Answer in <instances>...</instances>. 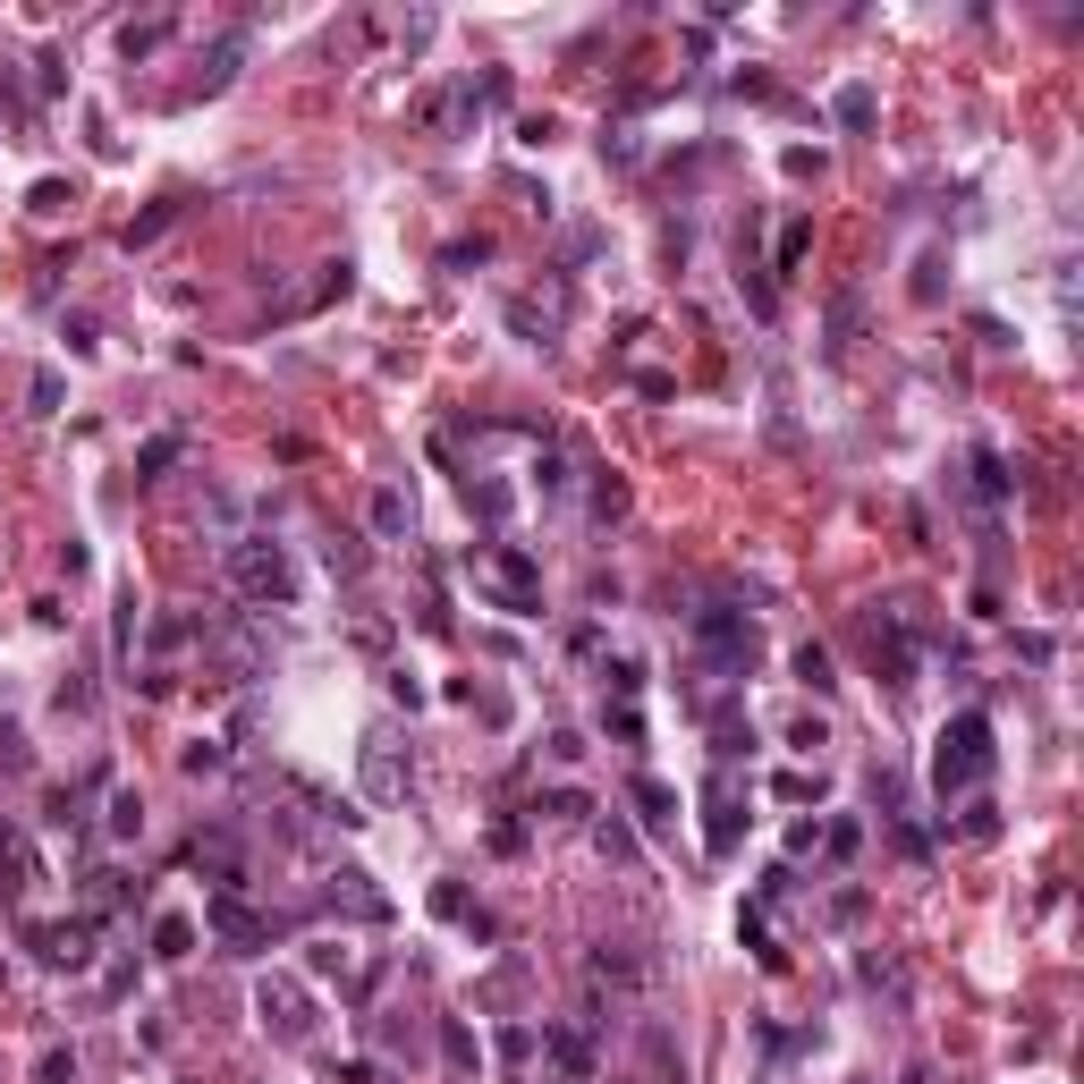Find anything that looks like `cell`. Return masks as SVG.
Instances as JSON below:
<instances>
[{"instance_id":"13","label":"cell","mask_w":1084,"mask_h":1084,"mask_svg":"<svg viewBox=\"0 0 1084 1084\" xmlns=\"http://www.w3.org/2000/svg\"><path fill=\"white\" fill-rule=\"evenodd\" d=\"M627 796H636V814H644L652 830H670V822H678V788H661V780H636Z\"/></svg>"},{"instance_id":"31","label":"cell","mask_w":1084,"mask_h":1084,"mask_svg":"<svg viewBox=\"0 0 1084 1084\" xmlns=\"http://www.w3.org/2000/svg\"><path fill=\"white\" fill-rule=\"evenodd\" d=\"M593 839H602V856H610V865H636V839H627V822H602Z\"/></svg>"},{"instance_id":"36","label":"cell","mask_w":1084,"mask_h":1084,"mask_svg":"<svg viewBox=\"0 0 1084 1084\" xmlns=\"http://www.w3.org/2000/svg\"><path fill=\"white\" fill-rule=\"evenodd\" d=\"M313 974H348V940H313Z\"/></svg>"},{"instance_id":"14","label":"cell","mask_w":1084,"mask_h":1084,"mask_svg":"<svg viewBox=\"0 0 1084 1084\" xmlns=\"http://www.w3.org/2000/svg\"><path fill=\"white\" fill-rule=\"evenodd\" d=\"M441 1060L458 1067V1076H466V1067H475V1060H483V1042H475V1034H466L458 1016H441Z\"/></svg>"},{"instance_id":"28","label":"cell","mask_w":1084,"mask_h":1084,"mask_svg":"<svg viewBox=\"0 0 1084 1084\" xmlns=\"http://www.w3.org/2000/svg\"><path fill=\"white\" fill-rule=\"evenodd\" d=\"M593 517H602V526H610V517H627V483H619V475L593 483Z\"/></svg>"},{"instance_id":"34","label":"cell","mask_w":1084,"mask_h":1084,"mask_svg":"<svg viewBox=\"0 0 1084 1084\" xmlns=\"http://www.w3.org/2000/svg\"><path fill=\"white\" fill-rule=\"evenodd\" d=\"M822 847H830V856H856V847H865V822H830V830H822Z\"/></svg>"},{"instance_id":"19","label":"cell","mask_w":1084,"mask_h":1084,"mask_svg":"<svg viewBox=\"0 0 1084 1084\" xmlns=\"http://www.w3.org/2000/svg\"><path fill=\"white\" fill-rule=\"evenodd\" d=\"M856 322H865V297L847 289V297H839V306H830V357H839L847 339H856Z\"/></svg>"},{"instance_id":"35","label":"cell","mask_w":1084,"mask_h":1084,"mask_svg":"<svg viewBox=\"0 0 1084 1084\" xmlns=\"http://www.w3.org/2000/svg\"><path fill=\"white\" fill-rule=\"evenodd\" d=\"M178 763H187V772H220V763H229V746H213V737H195V746L178 754Z\"/></svg>"},{"instance_id":"12","label":"cell","mask_w":1084,"mask_h":1084,"mask_svg":"<svg viewBox=\"0 0 1084 1084\" xmlns=\"http://www.w3.org/2000/svg\"><path fill=\"white\" fill-rule=\"evenodd\" d=\"M364 517H373V534H382V543H407V526H415V508H407V492H399V483H382Z\"/></svg>"},{"instance_id":"32","label":"cell","mask_w":1084,"mask_h":1084,"mask_svg":"<svg viewBox=\"0 0 1084 1084\" xmlns=\"http://www.w3.org/2000/svg\"><path fill=\"white\" fill-rule=\"evenodd\" d=\"M433 916H441V923H466L475 907H466V890H458V881H441V890H433Z\"/></svg>"},{"instance_id":"17","label":"cell","mask_w":1084,"mask_h":1084,"mask_svg":"<svg viewBox=\"0 0 1084 1084\" xmlns=\"http://www.w3.org/2000/svg\"><path fill=\"white\" fill-rule=\"evenodd\" d=\"M136 830H145V796L120 788V796H111V839H136Z\"/></svg>"},{"instance_id":"11","label":"cell","mask_w":1084,"mask_h":1084,"mask_svg":"<svg viewBox=\"0 0 1084 1084\" xmlns=\"http://www.w3.org/2000/svg\"><path fill=\"white\" fill-rule=\"evenodd\" d=\"M534 1042H543V1051L559 1060V1076H577V1084L593 1076V1067H602V1060H593V1042H585L577 1025H559V1016H543V1034H534Z\"/></svg>"},{"instance_id":"23","label":"cell","mask_w":1084,"mask_h":1084,"mask_svg":"<svg viewBox=\"0 0 1084 1084\" xmlns=\"http://www.w3.org/2000/svg\"><path fill=\"white\" fill-rule=\"evenodd\" d=\"M974 492H983V500H1009V466L991 458V450H974Z\"/></svg>"},{"instance_id":"15","label":"cell","mask_w":1084,"mask_h":1084,"mask_svg":"<svg viewBox=\"0 0 1084 1084\" xmlns=\"http://www.w3.org/2000/svg\"><path fill=\"white\" fill-rule=\"evenodd\" d=\"M178 458H187V441H178V433H153L145 450H136V475H169Z\"/></svg>"},{"instance_id":"22","label":"cell","mask_w":1084,"mask_h":1084,"mask_svg":"<svg viewBox=\"0 0 1084 1084\" xmlns=\"http://www.w3.org/2000/svg\"><path fill=\"white\" fill-rule=\"evenodd\" d=\"M830 111H839V127H873V85H839Z\"/></svg>"},{"instance_id":"5","label":"cell","mask_w":1084,"mask_h":1084,"mask_svg":"<svg viewBox=\"0 0 1084 1084\" xmlns=\"http://www.w3.org/2000/svg\"><path fill=\"white\" fill-rule=\"evenodd\" d=\"M492 602L500 610H517V619H543V568H534L526 551H517V543H500V551H492Z\"/></svg>"},{"instance_id":"1","label":"cell","mask_w":1084,"mask_h":1084,"mask_svg":"<svg viewBox=\"0 0 1084 1084\" xmlns=\"http://www.w3.org/2000/svg\"><path fill=\"white\" fill-rule=\"evenodd\" d=\"M991 712H958V721H940V746H932V788L958 796L974 780H991Z\"/></svg>"},{"instance_id":"21","label":"cell","mask_w":1084,"mask_h":1084,"mask_svg":"<svg viewBox=\"0 0 1084 1084\" xmlns=\"http://www.w3.org/2000/svg\"><path fill=\"white\" fill-rule=\"evenodd\" d=\"M153 949H162V958H187V949H195V923L187 916H162V923H153Z\"/></svg>"},{"instance_id":"16","label":"cell","mask_w":1084,"mask_h":1084,"mask_svg":"<svg viewBox=\"0 0 1084 1084\" xmlns=\"http://www.w3.org/2000/svg\"><path fill=\"white\" fill-rule=\"evenodd\" d=\"M534 814H543V822H585V814H593V796H585V788H551Z\"/></svg>"},{"instance_id":"10","label":"cell","mask_w":1084,"mask_h":1084,"mask_svg":"<svg viewBox=\"0 0 1084 1084\" xmlns=\"http://www.w3.org/2000/svg\"><path fill=\"white\" fill-rule=\"evenodd\" d=\"M364 796L373 805H399L407 796V763L390 754V737H364Z\"/></svg>"},{"instance_id":"37","label":"cell","mask_w":1084,"mask_h":1084,"mask_svg":"<svg viewBox=\"0 0 1084 1084\" xmlns=\"http://www.w3.org/2000/svg\"><path fill=\"white\" fill-rule=\"evenodd\" d=\"M805 238H814V229H805V220H788V238H780V271L805 264Z\"/></svg>"},{"instance_id":"9","label":"cell","mask_w":1084,"mask_h":1084,"mask_svg":"<svg viewBox=\"0 0 1084 1084\" xmlns=\"http://www.w3.org/2000/svg\"><path fill=\"white\" fill-rule=\"evenodd\" d=\"M322 898H331L339 916H357V923H390V898L373 890V873H364V865H339L331 881H322Z\"/></svg>"},{"instance_id":"25","label":"cell","mask_w":1084,"mask_h":1084,"mask_svg":"<svg viewBox=\"0 0 1084 1084\" xmlns=\"http://www.w3.org/2000/svg\"><path fill=\"white\" fill-rule=\"evenodd\" d=\"M466 508H483V517L500 526V517H508V483H466Z\"/></svg>"},{"instance_id":"8","label":"cell","mask_w":1084,"mask_h":1084,"mask_svg":"<svg viewBox=\"0 0 1084 1084\" xmlns=\"http://www.w3.org/2000/svg\"><path fill=\"white\" fill-rule=\"evenodd\" d=\"M25 949H34L43 966L85 974V966H94V923H25Z\"/></svg>"},{"instance_id":"29","label":"cell","mask_w":1084,"mask_h":1084,"mask_svg":"<svg viewBox=\"0 0 1084 1084\" xmlns=\"http://www.w3.org/2000/svg\"><path fill=\"white\" fill-rule=\"evenodd\" d=\"M76 1076V1051H60V1042H51L43 1060H34V1084H69Z\"/></svg>"},{"instance_id":"6","label":"cell","mask_w":1084,"mask_h":1084,"mask_svg":"<svg viewBox=\"0 0 1084 1084\" xmlns=\"http://www.w3.org/2000/svg\"><path fill=\"white\" fill-rule=\"evenodd\" d=\"M255 1016H264L280 1042H306L313 1034V1000L289 983V974H264V983H255Z\"/></svg>"},{"instance_id":"3","label":"cell","mask_w":1084,"mask_h":1084,"mask_svg":"<svg viewBox=\"0 0 1084 1084\" xmlns=\"http://www.w3.org/2000/svg\"><path fill=\"white\" fill-rule=\"evenodd\" d=\"M229 585L255 602H297V568L280 543H229Z\"/></svg>"},{"instance_id":"7","label":"cell","mask_w":1084,"mask_h":1084,"mask_svg":"<svg viewBox=\"0 0 1084 1084\" xmlns=\"http://www.w3.org/2000/svg\"><path fill=\"white\" fill-rule=\"evenodd\" d=\"M204 932H213V940H229L238 958H255V949H271V923L255 916V907H246L238 890H220L213 907H204Z\"/></svg>"},{"instance_id":"27","label":"cell","mask_w":1084,"mask_h":1084,"mask_svg":"<svg viewBox=\"0 0 1084 1084\" xmlns=\"http://www.w3.org/2000/svg\"><path fill=\"white\" fill-rule=\"evenodd\" d=\"M238 60H246V34H220V43H213V76H204V85H229Z\"/></svg>"},{"instance_id":"24","label":"cell","mask_w":1084,"mask_h":1084,"mask_svg":"<svg viewBox=\"0 0 1084 1084\" xmlns=\"http://www.w3.org/2000/svg\"><path fill=\"white\" fill-rule=\"evenodd\" d=\"M169 220H178V204H153L145 220H127V255H136V246H153V238L169 229Z\"/></svg>"},{"instance_id":"33","label":"cell","mask_w":1084,"mask_h":1084,"mask_svg":"<svg viewBox=\"0 0 1084 1084\" xmlns=\"http://www.w3.org/2000/svg\"><path fill=\"white\" fill-rule=\"evenodd\" d=\"M500 1060H508V1067L534 1060V1025H500Z\"/></svg>"},{"instance_id":"4","label":"cell","mask_w":1084,"mask_h":1084,"mask_svg":"<svg viewBox=\"0 0 1084 1084\" xmlns=\"http://www.w3.org/2000/svg\"><path fill=\"white\" fill-rule=\"evenodd\" d=\"M703 814H712V822H703V856H712V865H729V856H737V839H746V822H754L729 763L712 772V788H703Z\"/></svg>"},{"instance_id":"38","label":"cell","mask_w":1084,"mask_h":1084,"mask_svg":"<svg viewBox=\"0 0 1084 1084\" xmlns=\"http://www.w3.org/2000/svg\"><path fill=\"white\" fill-rule=\"evenodd\" d=\"M772 788H780V796H788V805H805V796H822V780H805V772H780V780H772Z\"/></svg>"},{"instance_id":"20","label":"cell","mask_w":1084,"mask_h":1084,"mask_svg":"<svg viewBox=\"0 0 1084 1084\" xmlns=\"http://www.w3.org/2000/svg\"><path fill=\"white\" fill-rule=\"evenodd\" d=\"M322 568H331V577H364V543L331 534V543H322Z\"/></svg>"},{"instance_id":"18","label":"cell","mask_w":1084,"mask_h":1084,"mask_svg":"<svg viewBox=\"0 0 1084 1084\" xmlns=\"http://www.w3.org/2000/svg\"><path fill=\"white\" fill-rule=\"evenodd\" d=\"M796 678H805L814 695H830V686H839V678H830V652H822V644H796Z\"/></svg>"},{"instance_id":"26","label":"cell","mask_w":1084,"mask_h":1084,"mask_svg":"<svg viewBox=\"0 0 1084 1084\" xmlns=\"http://www.w3.org/2000/svg\"><path fill=\"white\" fill-rule=\"evenodd\" d=\"M162 34H169V18H153V25H127V34H120V51H127V60H145V51H162Z\"/></svg>"},{"instance_id":"2","label":"cell","mask_w":1084,"mask_h":1084,"mask_svg":"<svg viewBox=\"0 0 1084 1084\" xmlns=\"http://www.w3.org/2000/svg\"><path fill=\"white\" fill-rule=\"evenodd\" d=\"M686 636H695V652H703L721 678H746L754 652H763V636H754L746 610H695V627H686Z\"/></svg>"},{"instance_id":"30","label":"cell","mask_w":1084,"mask_h":1084,"mask_svg":"<svg viewBox=\"0 0 1084 1084\" xmlns=\"http://www.w3.org/2000/svg\"><path fill=\"white\" fill-rule=\"evenodd\" d=\"M966 839H1000V805H991V796L966 805Z\"/></svg>"}]
</instances>
